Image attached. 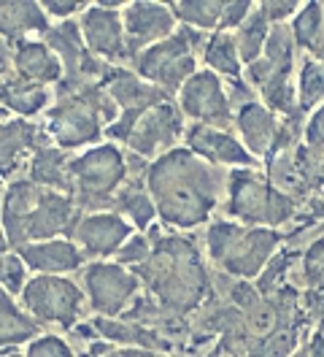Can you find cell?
<instances>
[{
    "label": "cell",
    "mask_w": 324,
    "mask_h": 357,
    "mask_svg": "<svg viewBox=\"0 0 324 357\" xmlns=\"http://www.w3.org/2000/svg\"><path fill=\"white\" fill-rule=\"evenodd\" d=\"M227 178L224 168L200 160L187 146H176L173 152L149 162L144 184L162 227L190 233L211 222L222 198L227 195Z\"/></svg>",
    "instance_id": "cell-1"
},
{
    "label": "cell",
    "mask_w": 324,
    "mask_h": 357,
    "mask_svg": "<svg viewBox=\"0 0 324 357\" xmlns=\"http://www.w3.org/2000/svg\"><path fill=\"white\" fill-rule=\"evenodd\" d=\"M146 236L151 238V257L135 268V276L162 312L187 325V317L208 295V271L200 249L190 236L168 227H151Z\"/></svg>",
    "instance_id": "cell-2"
},
{
    "label": "cell",
    "mask_w": 324,
    "mask_h": 357,
    "mask_svg": "<svg viewBox=\"0 0 324 357\" xmlns=\"http://www.w3.org/2000/svg\"><path fill=\"white\" fill-rule=\"evenodd\" d=\"M79 220L82 211L65 192L38 187L24 176L6 184L0 225L11 249L49 238H70Z\"/></svg>",
    "instance_id": "cell-3"
},
{
    "label": "cell",
    "mask_w": 324,
    "mask_h": 357,
    "mask_svg": "<svg viewBox=\"0 0 324 357\" xmlns=\"http://www.w3.org/2000/svg\"><path fill=\"white\" fill-rule=\"evenodd\" d=\"M119 109L111 100L103 82L57 84L54 103L43 114V133L68 155L98 146L106 141V130L116 122Z\"/></svg>",
    "instance_id": "cell-4"
},
{
    "label": "cell",
    "mask_w": 324,
    "mask_h": 357,
    "mask_svg": "<svg viewBox=\"0 0 324 357\" xmlns=\"http://www.w3.org/2000/svg\"><path fill=\"white\" fill-rule=\"evenodd\" d=\"M130 181L128 152L103 141L98 146L70 155L68 162V195L82 214L111 211L116 192Z\"/></svg>",
    "instance_id": "cell-5"
},
{
    "label": "cell",
    "mask_w": 324,
    "mask_h": 357,
    "mask_svg": "<svg viewBox=\"0 0 324 357\" xmlns=\"http://www.w3.org/2000/svg\"><path fill=\"white\" fill-rule=\"evenodd\" d=\"M206 41H208L206 33H197L192 27L178 24V30L171 38L135 54L128 68L132 73H138L144 82H149L151 87L162 89L165 95L176 98L178 89L187 84V79L200 70L197 66H200Z\"/></svg>",
    "instance_id": "cell-6"
},
{
    "label": "cell",
    "mask_w": 324,
    "mask_h": 357,
    "mask_svg": "<svg viewBox=\"0 0 324 357\" xmlns=\"http://www.w3.org/2000/svg\"><path fill=\"white\" fill-rule=\"evenodd\" d=\"M17 301L43 333H70L89 312L84 287L73 276H30Z\"/></svg>",
    "instance_id": "cell-7"
},
{
    "label": "cell",
    "mask_w": 324,
    "mask_h": 357,
    "mask_svg": "<svg viewBox=\"0 0 324 357\" xmlns=\"http://www.w3.org/2000/svg\"><path fill=\"white\" fill-rule=\"evenodd\" d=\"M276 244L273 230H249L233 222H211L206 233L208 257L230 276H254Z\"/></svg>",
    "instance_id": "cell-8"
},
{
    "label": "cell",
    "mask_w": 324,
    "mask_h": 357,
    "mask_svg": "<svg viewBox=\"0 0 324 357\" xmlns=\"http://www.w3.org/2000/svg\"><path fill=\"white\" fill-rule=\"evenodd\" d=\"M79 282L84 287L86 306L92 317H106V319L125 317L144 290L135 271L114 260H89L79 273Z\"/></svg>",
    "instance_id": "cell-9"
},
{
    "label": "cell",
    "mask_w": 324,
    "mask_h": 357,
    "mask_svg": "<svg viewBox=\"0 0 324 357\" xmlns=\"http://www.w3.org/2000/svg\"><path fill=\"white\" fill-rule=\"evenodd\" d=\"M103 87L111 95V100L116 103L119 116L116 122L106 130V141L114 144H125L130 128L135 125V119L144 112H149L151 106L165 103V100H176L171 95H165L162 89L151 87L149 82H144L138 73H132L128 66H108L106 76H103Z\"/></svg>",
    "instance_id": "cell-10"
},
{
    "label": "cell",
    "mask_w": 324,
    "mask_h": 357,
    "mask_svg": "<svg viewBox=\"0 0 324 357\" xmlns=\"http://www.w3.org/2000/svg\"><path fill=\"white\" fill-rule=\"evenodd\" d=\"M184 133H187V119L178 109V103L165 100V103L151 106L149 112H144L135 119L122 149H128L130 155H138L146 162H154L162 155L173 152L176 146H181Z\"/></svg>",
    "instance_id": "cell-11"
},
{
    "label": "cell",
    "mask_w": 324,
    "mask_h": 357,
    "mask_svg": "<svg viewBox=\"0 0 324 357\" xmlns=\"http://www.w3.org/2000/svg\"><path fill=\"white\" fill-rule=\"evenodd\" d=\"M176 103L184 114V119H192V125L230 130L236 122V109L227 95L224 79H219L206 68H200L194 76L187 79V84L176 95Z\"/></svg>",
    "instance_id": "cell-12"
},
{
    "label": "cell",
    "mask_w": 324,
    "mask_h": 357,
    "mask_svg": "<svg viewBox=\"0 0 324 357\" xmlns=\"http://www.w3.org/2000/svg\"><path fill=\"white\" fill-rule=\"evenodd\" d=\"M122 6L125 3H119V0L89 3L79 17V30H82V38H84L89 54L106 66H128L130 63Z\"/></svg>",
    "instance_id": "cell-13"
},
{
    "label": "cell",
    "mask_w": 324,
    "mask_h": 357,
    "mask_svg": "<svg viewBox=\"0 0 324 357\" xmlns=\"http://www.w3.org/2000/svg\"><path fill=\"white\" fill-rule=\"evenodd\" d=\"M289 201L259 184L246 171H236L227 178V211L246 222H281L289 217Z\"/></svg>",
    "instance_id": "cell-14"
},
{
    "label": "cell",
    "mask_w": 324,
    "mask_h": 357,
    "mask_svg": "<svg viewBox=\"0 0 324 357\" xmlns=\"http://www.w3.org/2000/svg\"><path fill=\"white\" fill-rule=\"evenodd\" d=\"M122 22L128 38L130 60L141 54L144 49L171 38L178 30V20L168 3H151V0H132L122 6ZM130 66V63H128Z\"/></svg>",
    "instance_id": "cell-15"
},
{
    "label": "cell",
    "mask_w": 324,
    "mask_h": 357,
    "mask_svg": "<svg viewBox=\"0 0 324 357\" xmlns=\"http://www.w3.org/2000/svg\"><path fill=\"white\" fill-rule=\"evenodd\" d=\"M132 233V225L116 211H95L82 214L70 238L86 255V260H111Z\"/></svg>",
    "instance_id": "cell-16"
},
{
    "label": "cell",
    "mask_w": 324,
    "mask_h": 357,
    "mask_svg": "<svg viewBox=\"0 0 324 357\" xmlns=\"http://www.w3.org/2000/svg\"><path fill=\"white\" fill-rule=\"evenodd\" d=\"M43 135L46 133L38 122L20 119L0 106V178L3 181L24 176L30 155L36 152Z\"/></svg>",
    "instance_id": "cell-17"
},
{
    "label": "cell",
    "mask_w": 324,
    "mask_h": 357,
    "mask_svg": "<svg viewBox=\"0 0 324 357\" xmlns=\"http://www.w3.org/2000/svg\"><path fill=\"white\" fill-rule=\"evenodd\" d=\"M192 155L200 160L211 162L216 168L230 165V168H249L254 162V157L249 155V149L240 144V138L230 130L222 128H208V125H187L184 144Z\"/></svg>",
    "instance_id": "cell-18"
},
{
    "label": "cell",
    "mask_w": 324,
    "mask_h": 357,
    "mask_svg": "<svg viewBox=\"0 0 324 357\" xmlns=\"http://www.w3.org/2000/svg\"><path fill=\"white\" fill-rule=\"evenodd\" d=\"M14 252L27 266L30 276H70V273H82V268L89 263L73 238L36 241V244L20 246Z\"/></svg>",
    "instance_id": "cell-19"
},
{
    "label": "cell",
    "mask_w": 324,
    "mask_h": 357,
    "mask_svg": "<svg viewBox=\"0 0 324 357\" xmlns=\"http://www.w3.org/2000/svg\"><path fill=\"white\" fill-rule=\"evenodd\" d=\"M11 76L30 84L41 87H57L63 82V63L57 54L46 46L41 36L38 38H24L14 44V57H11Z\"/></svg>",
    "instance_id": "cell-20"
},
{
    "label": "cell",
    "mask_w": 324,
    "mask_h": 357,
    "mask_svg": "<svg viewBox=\"0 0 324 357\" xmlns=\"http://www.w3.org/2000/svg\"><path fill=\"white\" fill-rule=\"evenodd\" d=\"M52 103H54V89L52 87L22 82L11 73L3 76V82H0V106L20 119L36 122L38 116L49 112Z\"/></svg>",
    "instance_id": "cell-21"
},
{
    "label": "cell",
    "mask_w": 324,
    "mask_h": 357,
    "mask_svg": "<svg viewBox=\"0 0 324 357\" xmlns=\"http://www.w3.org/2000/svg\"><path fill=\"white\" fill-rule=\"evenodd\" d=\"M49 17L36 0H0V36L11 44L38 38L49 27Z\"/></svg>",
    "instance_id": "cell-22"
},
{
    "label": "cell",
    "mask_w": 324,
    "mask_h": 357,
    "mask_svg": "<svg viewBox=\"0 0 324 357\" xmlns=\"http://www.w3.org/2000/svg\"><path fill=\"white\" fill-rule=\"evenodd\" d=\"M68 162H70V155L63 152L60 146H54L49 141V135H43L36 152L30 155V162L24 168V178H30L38 187L57 190V192L68 195Z\"/></svg>",
    "instance_id": "cell-23"
},
{
    "label": "cell",
    "mask_w": 324,
    "mask_h": 357,
    "mask_svg": "<svg viewBox=\"0 0 324 357\" xmlns=\"http://www.w3.org/2000/svg\"><path fill=\"white\" fill-rule=\"evenodd\" d=\"M43 331L24 314L20 301L0 287V355L8 349H20Z\"/></svg>",
    "instance_id": "cell-24"
},
{
    "label": "cell",
    "mask_w": 324,
    "mask_h": 357,
    "mask_svg": "<svg viewBox=\"0 0 324 357\" xmlns=\"http://www.w3.org/2000/svg\"><path fill=\"white\" fill-rule=\"evenodd\" d=\"M236 128L240 133V144L257 160L259 155L268 152V146L276 135V119L259 103H246L236 112Z\"/></svg>",
    "instance_id": "cell-25"
},
{
    "label": "cell",
    "mask_w": 324,
    "mask_h": 357,
    "mask_svg": "<svg viewBox=\"0 0 324 357\" xmlns=\"http://www.w3.org/2000/svg\"><path fill=\"white\" fill-rule=\"evenodd\" d=\"M111 211H116L119 217H125L135 233H146L157 222V208L151 201L149 190L141 178H130L128 184L116 192Z\"/></svg>",
    "instance_id": "cell-26"
},
{
    "label": "cell",
    "mask_w": 324,
    "mask_h": 357,
    "mask_svg": "<svg viewBox=\"0 0 324 357\" xmlns=\"http://www.w3.org/2000/svg\"><path fill=\"white\" fill-rule=\"evenodd\" d=\"M200 63H203L206 70L216 73L224 82L240 79V73H243V63H240V54H238L233 33H211L206 46H203Z\"/></svg>",
    "instance_id": "cell-27"
},
{
    "label": "cell",
    "mask_w": 324,
    "mask_h": 357,
    "mask_svg": "<svg viewBox=\"0 0 324 357\" xmlns=\"http://www.w3.org/2000/svg\"><path fill=\"white\" fill-rule=\"evenodd\" d=\"M173 14L178 24L192 27L197 33H219L222 27V14H224V3L222 0H178L171 3Z\"/></svg>",
    "instance_id": "cell-28"
},
{
    "label": "cell",
    "mask_w": 324,
    "mask_h": 357,
    "mask_svg": "<svg viewBox=\"0 0 324 357\" xmlns=\"http://www.w3.org/2000/svg\"><path fill=\"white\" fill-rule=\"evenodd\" d=\"M233 38H236L240 63H243V66L257 63L259 52L265 49V41H268V20H265V14H262V11L252 14V17L233 33Z\"/></svg>",
    "instance_id": "cell-29"
},
{
    "label": "cell",
    "mask_w": 324,
    "mask_h": 357,
    "mask_svg": "<svg viewBox=\"0 0 324 357\" xmlns=\"http://www.w3.org/2000/svg\"><path fill=\"white\" fill-rule=\"evenodd\" d=\"M27 279H30V271L22 263L20 255L14 249L3 252L0 255V287L6 292H11L14 298H20L24 284H27Z\"/></svg>",
    "instance_id": "cell-30"
},
{
    "label": "cell",
    "mask_w": 324,
    "mask_h": 357,
    "mask_svg": "<svg viewBox=\"0 0 324 357\" xmlns=\"http://www.w3.org/2000/svg\"><path fill=\"white\" fill-rule=\"evenodd\" d=\"M22 357H76V352L60 333H41L22 347Z\"/></svg>",
    "instance_id": "cell-31"
},
{
    "label": "cell",
    "mask_w": 324,
    "mask_h": 357,
    "mask_svg": "<svg viewBox=\"0 0 324 357\" xmlns=\"http://www.w3.org/2000/svg\"><path fill=\"white\" fill-rule=\"evenodd\" d=\"M149 257H151V238L146 236V233H132L128 241H125V246L116 252L114 263H119V266L135 271L138 266H144Z\"/></svg>",
    "instance_id": "cell-32"
},
{
    "label": "cell",
    "mask_w": 324,
    "mask_h": 357,
    "mask_svg": "<svg viewBox=\"0 0 324 357\" xmlns=\"http://www.w3.org/2000/svg\"><path fill=\"white\" fill-rule=\"evenodd\" d=\"M43 14L49 17V22H68V20H79L82 11L86 8V3H60V0H46L41 3Z\"/></svg>",
    "instance_id": "cell-33"
},
{
    "label": "cell",
    "mask_w": 324,
    "mask_h": 357,
    "mask_svg": "<svg viewBox=\"0 0 324 357\" xmlns=\"http://www.w3.org/2000/svg\"><path fill=\"white\" fill-rule=\"evenodd\" d=\"M252 3H224V14H222V27H219V33H233L238 30L240 24L246 22L249 17H252Z\"/></svg>",
    "instance_id": "cell-34"
},
{
    "label": "cell",
    "mask_w": 324,
    "mask_h": 357,
    "mask_svg": "<svg viewBox=\"0 0 324 357\" xmlns=\"http://www.w3.org/2000/svg\"><path fill=\"white\" fill-rule=\"evenodd\" d=\"M300 92H302V98H305V103L322 98L324 95V68H316V66L305 68L302 82H300Z\"/></svg>",
    "instance_id": "cell-35"
},
{
    "label": "cell",
    "mask_w": 324,
    "mask_h": 357,
    "mask_svg": "<svg viewBox=\"0 0 324 357\" xmlns=\"http://www.w3.org/2000/svg\"><path fill=\"white\" fill-rule=\"evenodd\" d=\"M100 357H173L168 352H154V349H144V347H108Z\"/></svg>",
    "instance_id": "cell-36"
},
{
    "label": "cell",
    "mask_w": 324,
    "mask_h": 357,
    "mask_svg": "<svg viewBox=\"0 0 324 357\" xmlns=\"http://www.w3.org/2000/svg\"><path fill=\"white\" fill-rule=\"evenodd\" d=\"M295 8H298L295 3H265V6H259V11L265 14V20H273V22L286 20V14H292Z\"/></svg>",
    "instance_id": "cell-37"
},
{
    "label": "cell",
    "mask_w": 324,
    "mask_h": 357,
    "mask_svg": "<svg viewBox=\"0 0 324 357\" xmlns=\"http://www.w3.org/2000/svg\"><path fill=\"white\" fill-rule=\"evenodd\" d=\"M11 57H14V44L0 36V73H3V76L11 73Z\"/></svg>",
    "instance_id": "cell-38"
},
{
    "label": "cell",
    "mask_w": 324,
    "mask_h": 357,
    "mask_svg": "<svg viewBox=\"0 0 324 357\" xmlns=\"http://www.w3.org/2000/svg\"><path fill=\"white\" fill-rule=\"evenodd\" d=\"M11 246H8V238H6V230H3V225H0V255L3 252H8Z\"/></svg>",
    "instance_id": "cell-39"
},
{
    "label": "cell",
    "mask_w": 324,
    "mask_h": 357,
    "mask_svg": "<svg viewBox=\"0 0 324 357\" xmlns=\"http://www.w3.org/2000/svg\"><path fill=\"white\" fill-rule=\"evenodd\" d=\"M6 184H8V181L0 178V206H3V195H6Z\"/></svg>",
    "instance_id": "cell-40"
},
{
    "label": "cell",
    "mask_w": 324,
    "mask_h": 357,
    "mask_svg": "<svg viewBox=\"0 0 324 357\" xmlns=\"http://www.w3.org/2000/svg\"><path fill=\"white\" fill-rule=\"evenodd\" d=\"M0 82H3V73H0Z\"/></svg>",
    "instance_id": "cell-41"
}]
</instances>
